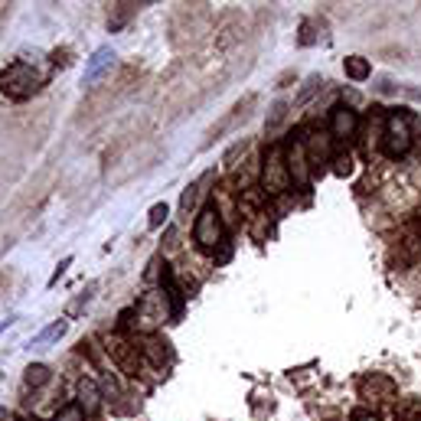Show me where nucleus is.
Masks as SVG:
<instances>
[{
	"mask_svg": "<svg viewBox=\"0 0 421 421\" xmlns=\"http://www.w3.org/2000/svg\"><path fill=\"white\" fill-rule=\"evenodd\" d=\"M209 180H212V173H206V177H200L196 183H190L183 190V196H180V212H183V216H190V209L196 206V196H200V190L209 183Z\"/></svg>",
	"mask_w": 421,
	"mask_h": 421,
	"instance_id": "obj_13",
	"label": "nucleus"
},
{
	"mask_svg": "<svg viewBox=\"0 0 421 421\" xmlns=\"http://www.w3.org/2000/svg\"><path fill=\"white\" fill-rule=\"evenodd\" d=\"M284 115H287V105H284V101H278V105L271 108V118H268V134H271V131H278V125L284 121Z\"/></svg>",
	"mask_w": 421,
	"mask_h": 421,
	"instance_id": "obj_21",
	"label": "nucleus"
},
{
	"mask_svg": "<svg viewBox=\"0 0 421 421\" xmlns=\"http://www.w3.org/2000/svg\"><path fill=\"white\" fill-rule=\"evenodd\" d=\"M313 42V33H311V23H304V36H301V46H311Z\"/></svg>",
	"mask_w": 421,
	"mask_h": 421,
	"instance_id": "obj_26",
	"label": "nucleus"
},
{
	"mask_svg": "<svg viewBox=\"0 0 421 421\" xmlns=\"http://www.w3.org/2000/svg\"><path fill=\"white\" fill-rule=\"evenodd\" d=\"M7 418H10V412L4 408V405H0V421H7Z\"/></svg>",
	"mask_w": 421,
	"mask_h": 421,
	"instance_id": "obj_28",
	"label": "nucleus"
},
{
	"mask_svg": "<svg viewBox=\"0 0 421 421\" xmlns=\"http://www.w3.org/2000/svg\"><path fill=\"white\" fill-rule=\"evenodd\" d=\"M76 402L85 408V415L98 412V405H101V392H98V386H95L92 379H82V382H79V398H76Z\"/></svg>",
	"mask_w": 421,
	"mask_h": 421,
	"instance_id": "obj_11",
	"label": "nucleus"
},
{
	"mask_svg": "<svg viewBox=\"0 0 421 421\" xmlns=\"http://www.w3.org/2000/svg\"><path fill=\"white\" fill-rule=\"evenodd\" d=\"M382 151L398 161L405 154L412 151V127H408V118L405 115H388L386 118V131H382Z\"/></svg>",
	"mask_w": 421,
	"mask_h": 421,
	"instance_id": "obj_4",
	"label": "nucleus"
},
{
	"mask_svg": "<svg viewBox=\"0 0 421 421\" xmlns=\"http://www.w3.org/2000/svg\"><path fill=\"white\" fill-rule=\"evenodd\" d=\"M291 186V173H287V157L278 144L265 154V163H261V193L265 196H275V193H284Z\"/></svg>",
	"mask_w": 421,
	"mask_h": 421,
	"instance_id": "obj_2",
	"label": "nucleus"
},
{
	"mask_svg": "<svg viewBox=\"0 0 421 421\" xmlns=\"http://www.w3.org/2000/svg\"><path fill=\"white\" fill-rule=\"evenodd\" d=\"M161 346H167V343H161V340H147V343H144V356H147L154 366H163V362H167V350H161Z\"/></svg>",
	"mask_w": 421,
	"mask_h": 421,
	"instance_id": "obj_19",
	"label": "nucleus"
},
{
	"mask_svg": "<svg viewBox=\"0 0 421 421\" xmlns=\"http://www.w3.org/2000/svg\"><path fill=\"white\" fill-rule=\"evenodd\" d=\"M356 127H359V115H356V108H350V105H337V108L330 111V137L346 141V137L356 134Z\"/></svg>",
	"mask_w": 421,
	"mask_h": 421,
	"instance_id": "obj_6",
	"label": "nucleus"
},
{
	"mask_svg": "<svg viewBox=\"0 0 421 421\" xmlns=\"http://www.w3.org/2000/svg\"><path fill=\"white\" fill-rule=\"evenodd\" d=\"M304 147H307V161L313 170L330 163V134H311V141H304Z\"/></svg>",
	"mask_w": 421,
	"mask_h": 421,
	"instance_id": "obj_10",
	"label": "nucleus"
},
{
	"mask_svg": "<svg viewBox=\"0 0 421 421\" xmlns=\"http://www.w3.org/2000/svg\"><path fill=\"white\" fill-rule=\"evenodd\" d=\"M13 321H17V317H7V321H0V333H4V330H7Z\"/></svg>",
	"mask_w": 421,
	"mask_h": 421,
	"instance_id": "obj_27",
	"label": "nucleus"
},
{
	"mask_svg": "<svg viewBox=\"0 0 421 421\" xmlns=\"http://www.w3.org/2000/svg\"><path fill=\"white\" fill-rule=\"evenodd\" d=\"M353 421H379V418H376L372 412H366V408H356V412H353Z\"/></svg>",
	"mask_w": 421,
	"mask_h": 421,
	"instance_id": "obj_25",
	"label": "nucleus"
},
{
	"mask_svg": "<svg viewBox=\"0 0 421 421\" xmlns=\"http://www.w3.org/2000/svg\"><path fill=\"white\" fill-rule=\"evenodd\" d=\"M359 392L366 398H379V402H388V398H396V382L388 379V376H382V372H372V376H366V379L359 382Z\"/></svg>",
	"mask_w": 421,
	"mask_h": 421,
	"instance_id": "obj_8",
	"label": "nucleus"
},
{
	"mask_svg": "<svg viewBox=\"0 0 421 421\" xmlns=\"http://www.w3.org/2000/svg\"><path fill=\"white\" fill-rule=\"evenodd\" d=\"M343 72L353 79V82H366V79L372 76V66H369V59H362V56H346Z\"/></svg>",
	"mask_w": 421,
	"mask_h": 421,
	"instance_id": "obj_12",
	"label": "nucleus"
},
{
	"mask_svg": "<svg viewBox=\"0 0 421 421\" xmlns=\"http://www.w3.org/2000/svg\"><path fill=\"white\" fill-rule=\"evenodd\" d=\"M137 327L141 330H154L167 321V294L163 291H147V294L137 301Z\"/></svg>",
	"mask_w": 421,
	"mask_h": 421,
	"instance_id": "obj_5",
	"label": "nucleus"
},
{
	"mask_svg": "<svg viewBox=\"0 0 421 421\" xmlns=\"http://www.w3.org/2000/svg\"><path fill=\"white\" fill-rule=\"evenodd\" d=\"M284 157H287V173H291V183H294V186H307V183H311V161H307V147H304V141H294V147H291Z\"/></svg>",
	"mask_w": 421,
	"mask_h": 421,
	"instance_id": "obj_7",
	"label": "nucleus"
},
{
	"mask_svg": "<svg viewBox=\"0 0 421 421\" xmlns=\"http://www.w3.org/2000/svg\"><path fill=\"white\" fill-rule=\"evenodd\" d=\"M108 66H115V50H111V46H98V50L92 52V59H88V66H85L82 82H85V85H92L95 79H98Z\"/></svg>",
	"mask_w": 421,
	"mask_h": 421,
	"instance_id": "obj_9",
	"label": "nucleus"
},
{
	"mask_svg": "<svg viewBox=\"0 0 421 421\" xmlns=\"http://www.w3.org/2000/svg\"><path fill=\"white\" fill-rule=\"evenodd\" d=\"M52 421H85V408L79 402H69V405H62L59 412H56V418Z\"/></svg>",
	"mask_w": 421,
	"mask_h": 421,
	"instance_id": "obj_20",
	"label": "nucleus"
},
{
	"mask_svg": "<svg viewBox=\"0 0 421 421\" xmlns=\"http://www.w3.org/2000/svg\"><path fill=\"white\" fill-rule=\"evenodd\" d=\"M40 85H42V76L30 62H10L0 72V95L10 101H26L30 95L40 92Z\"/></svg>",
	"mask_w": 421,
	"mask_h": 421,
	"instance_id": "obj_1",
	"label": "nucleus"
},
{
	"mask_svg": "<svg viewBox=\"0 0 421 421\" xmlns=\"http://www.w3.org/2000/svg\"><path fill=\"white\" fill-rule=\"evenodd\" d=\"M66 330H69V323H66V321L50 323V327L42 330V333H36V337H33V346H42V343H52V340L66 337Z\"/></svg>",
	"mask_w": 421,
	"mask_h": 421,
	"instance_id": "obj_16",
	"label": "nucleus"
},
{
	"mask_svg": "<svg viewBox=\"0 0 421 421\" xmlns=\"http://www.w3.org/2000/svg\"><path fill=\"white\" fill-rule=\"evenodd\" d=\"M245 151H248V141H238L236 147H232V151L226 154V167H236V161H238V157H242Z\"/></svg>",
	"mask_w": 421,
	"mask_h": 421,
	"instance_id": "obj_23",
	"label": "nucleus"
},
{
	"mask_svg": "<svg viewBox=\"0 0 421 421\" xmlns=\"http://www.w3.org/2000/svg\"><path fill=\"white\" fill-rule=\"evenodd\" d=\"M33 421H40V418H33Z\"/></svg>",
	"mask_w": 421,
	"mask_h": 421,
	"instance_id": "obj_29",
	"label": "nucleus"
},
{
	"mask_svg": "<svg viewBox=\"0 0 421 421\" xmlns=\"http://www.w3.org/2000/svg\"><path fill=\"white\" fill-rule=\"evenodd\" d=\"M167 219H170V206H167V202H154L151 212H147V229L167 226Z\"/></svg>",
	"mask_w": 421,
	"mask_h": 421,
	"instance_id": "obj_18",
	"label": "nucleus"
},
{
	"mask_svg": "<svg viewBox=\"0 0 421 421\" xmlns=\"http://www.w3.org/2000/svg\"><path fill=\"white\" fill-rule=\"evenodd\" d=\"M222 238H226V232H222L219 209H216V206H202L193 222V242L200 245L202 252H216L222 245Z\"/></svg>",
	"mask_w": 421,
	"mask_h": 421,
	"instance_id": "obj_3",
	"label": "nucleus"
},
{
	"mask_svg": "<svg viewBox=\"0 0 421 421\" xmlns=\"http://www.w3.org/2000/svg\"><path fill=\"white\" fill-rule=\"evenodd\" d=\"M69 265H72V258H62V261H59V268H56V275L50 278V287H56V284H59V278L66 275V268H69Z\"/></svg>",
	"mask_w": 421,
	"mask_h": 421,
	"instance_id": "obj_24",
	"label": "nucleus"
},
{
	"mask_svg": "<svg viewBox=\"0 0 421 421\" xmlns=\"http://www.w3.org/2000/svg\"><path fill=\"white\" fill-rule=\"evenodd\" d=\"M323 85H327V82H323V79H321V76H307V82H304V85H301V92H297V98H294V105H307V101H311V98H313V95L321 92Z\"/></svg>",
	"mask_w": 421,
	"mask_h": 421,
	"instance_id": "obj_15",
	"label": "nucleus"
},
{
	"mask_svg": "<svg viewBox=\"0 0 421 421\" xmlns=\"http://www.w3.org/2000/svg\"><path fill=\"white\" fill-rule=\"evenodd\" d=\"M50 379H52V372H50V366H42V362H33V366H26V372H23V382H26L30 388L46 386Z\"/></svg>",
	"mask_w": 421,
	"mask_h": 421,
	"instance_id": "obj_14",
	"label": "nucleus"
},
{
	"mask_svg": "<svg viewBox=\"0 0 421 421\" xmlns=\"http://www.w3.org/2000/svg\"><path fill=\"white\" fill-rule=\"evenodd\" d=\"M333 163H337V167H333L337 177H350V173H353V157H350V154H340Z\"/></svg>",
	"mask_w": 421,
	"mask_h": 421,
	"instance_id": "obj_22",
	"label": "nucleus"
},
{
	"mask_svg": "<svg viewBox=\"0 0 421 421\" xmlns=\"http://www.w3.org/2000/svg\"><path fill=\"white\" fill-rule=\"evenodd\" d=\"M95 291H98V284H95V281H88L82 294H79L76 301L69 304V317H79V313H82L85 307H88V301H92V294H95Z\"/></svg>",
	"mask_w": 421,
	"mask_h": 421,
	"instance_id": "obj_17",
	"label": "nucleus"
}]
</instances>
